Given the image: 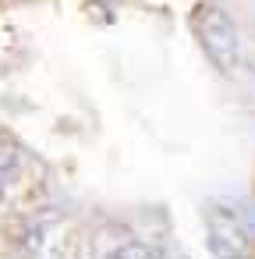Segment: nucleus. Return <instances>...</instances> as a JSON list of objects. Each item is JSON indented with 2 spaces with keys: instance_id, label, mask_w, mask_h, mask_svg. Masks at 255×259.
Returning a JSON list of instances; mask_svg holds the SVG:
<instances>
[{
  "instance_id": "nucleus-1",
  "label": "nucleus",
  "mask_w": 255,
  "mask_h": 259,
  "mask_svg": "<svg viewBox=\"0 0 255 259\" xmlns=\"http://www.w3.org/2000/svg\"><path fill=\"white\" fill-rule=\"evenodd\" d=\"M195 32H198V43H202L206 57L223 75H230L237 68V61H241V36H237L234 18L216 4H206L195 15Z\"/></svg>"
},
{
  "instance_id": "nucleus-2",
  "label": "nucleus",
  "mask_w": 255,
  "mask_h": 259,
  "mask_svg": "<svg viewBox=\"0 0 255 259\" xmlns=\"http://www.w3.org/2000/svg\"><path fill=\"white\" fill-rule=\"evenodd\" d=\"M103 259H160V255L152 248H145V245H121V248L107 252Z\"/></svg>"
},
{
  "instance_id": "nucleus-3",
  "label": "nucleus",
  "mask_w": 255,
  "mask_h": 259,
  "mask_svg": "<svg viewBox=\"0 0 255 259\" xmlns=\"http://www.w3.org/2000/svg\"><path fill=\"white\" fill-rule=\"evenodd\" d=\"M244 227H248V238L255 245V213H244Z\"/></svg>"
},
{
  "instance_id": "nucleus-4",
  "label": "nucleus",
  "mask_w": 255,
  "mask_h": 259,
  "mask_svg": "<svg viewBox=\"0 0 255 259\" xmlns=\"http://www.w3.org/2000/svg\"><path fill=\"white\" fill-rule=\"evenodd\" d=\"M230 259H255L251 252H237V255H230Z\"/></svg>"
}]
</instances>
